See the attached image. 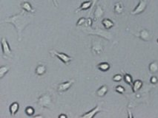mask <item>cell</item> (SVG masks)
Here are the masks:
<instances>
[{"label": "cell", "mask_w": 158, "mask_h": 118, "mask_svg": "<svg viewBox=\"0 0 158 118\" xmlns=\"http://www.w3.org/2000/svg\"><path fill=\"white\" fill-rule=\"evenodd\" d=\"M73 83H74V80H70L58 84V86H57V92L59 93H63V92H67L73 86Z\"/></svg>", "instance_id": "cell-7"}, {"label": "cell", "mask_w": 158, "mask_h": 118, "mask_svg": "<svg viewBox=\"0 0 158 118\" xmlns=\"http://www.w3.org/2000/svg\"><path fill=\"white\" fill-rule=\"evenodd\" d=\"M28 13H25L23 10V12H21L19 14L13 15L12 16L8 17L1 21L2 23H4V22L10 23L14 26V27L17 30V34H18V40L19 41H21L22 38L23 30H25V28L29 25H30L33 21V17Z\"/></svg>", "instance_id": "cell-1"}, {"label": "cell", "mask_w": 158, "mask_h": 118, "mask_svg": "<svg viewBox=\"0 0 158 118\" xmlns=\"http://www.w3.org/2000/svg\"><path fill=\"white\" fill-rule=\"evenodd\" d=\"M50 54L52 56H54V57H57V58H59L60 61L62 63H64L66 65H68L69 63L72 61V58L71 56H68L67 54L64 53H60V52H57V50L55 49H51V50L49 51Z\"/></svg>", "instance_id": "cell-4"}, {"label": "cell", "mask_w": 158, "mask_h": 118, "mask_svg": "<svg viewBox=\"0 0 158 118\" xmlns=\"http://www.w3.org/2000/svg\"><path fill=\"white\" fill-rule=\"evenodd\" d=\"M25 112L28 116L33 117V115H34V113H35V110H34V108H33V107L28 106L26 107V108H25Z\"/></svg>", "instance_id": "cell-23"}, {"label": "cell", "mask_w": 158, "mask_h": 118, "mask_svg": "<svg viewBox=\"0 0 158 118\" xmlns=\"http://www.w3.org/2000/svg\"><path fill=\"white\" fill-rule=\"evenodd\" d=\"M33 117H42V115H35V116H33Z\"/></svg>", "instance_id": "cell-29"}, {"label": "cell", "mask_w": 158, "mask_h": 118, "mask_svg": "<svg viewBox=\"0 0 158 118\" xmlns=\"http://www.w3.org/2000/svg\"><path fill=\"white\" fill-rule=\"evenodd\" d=\"M150 83L152 84H157L158 83V78L157 76H152L150 78Z\"/></svg>", "instance_id": "cell-27"}, {"label": "cell", "mask_w": 158, "mask_h": 118, "mask_svg": "<svg viewBox=\"0 0 158 118\" xmlns=\"http://www.w3.org/2000/svg\"><path fill=\"white\" fill-rule=\"evenodd\" d=\"M123 80L125 81V83L128 85L131 86H132V84H133V78H132V76L131 75H129L128 73L126 72H124V75H123Z\"/></svg>", "instance_id": "cell-22"}, {"label": "cell", "mask_w": 158, "mask_h": 118, "mask_svg": "<svg viewBox=\"0 0 158 118\" xmlns=\"http://www.w3.org/2000/svg\"><path fill=\"white\" fill-rule=\"evenodd\" d=\"M1 46H2L3 57L6 58H13V56L12 54V50L10 49L8 41V40L5 37H2L1 38Z\"/></svg>", "instance_id": "cell-3"}, {"label": "cell", "mask_w": 158, "mask_h": 118, "mask_svg": "<svg viewBox=\"0 0 158 118\" xmlns=\"http://www.w3.org/2000/svg\"><path fill=\"white\" fill-rule=\"evenodd\" d=\"M21 6V8L22 9V10H24L26 13H35V9L33 8V6L31 5V4L30 2L25 1V2H22L20 5Z\"/></svg>", "instance_id": "cell-10"}, {"label": "cell", "mask_w": 158, "mask_h": 118, "mask_svg": "<svg viewBox=\"0 0 158 118\" xmlns=\"http://www.w3.org/2000/svg\"><path fill=\"white\" fill-rule=\"evenodd\" d=\"M93 5V1L92 0H89V1H85V2H83L80 5V8H79L77 10H76V12H80L82 11V10H88L89 8H91V7Z\"/></svg>", "instance_id": "cell-13"}, {"label": "cell", "mask_w": 158, "mask_h": 118, "mask_svg": "<svg viewBox=\"0 0 158 118\" xmlns=\"http://www.w3.org/2000/svg\"><path fill=\"white\" fill-rule=\"evenodd\" d=\"M157 43H158V38H157Z\"/></svg>", "instance_id": "cell-31"}, {"label": "cell", "mask_w": 158, "mask_h": 118, "mask_svg": "<svg viewBox=\"0 0 158 118\" xmlns=\"http://www.w3.org/2000/svg\"><path fill=\"white\" fill-rule=\"evenodd\" d=\"M59 117H67V115H59Z\"/></svg>", "instance_id": "cell-28"}, {"label": "cell", "mask_w": 158, "mask_h": 118, "mask_svg": "<svg viewBox=\"0 0 158 118\" xmlns=\"http://www.w3.org/2000/svg\"><path fill=\"white\" fill-rule=\"evenodd\" d=\"M37 105L45 108H51L53 106V98L49 93L42 94L37 99Z\"/></svg>", "instance_id": "cell-2"}, {"label": "cell", "mask_w": 158, "mask_h": 118, "mask_svg": "<svg viewBox=\"0 0 158 118\" xmlns=\"http://www.w3.org/2000/svg\"><path fill=\"white\" fill-rule=\"evenodd\" d=\"M10 67L9 66H2L0 67V79L2 80L5 75L10 71Z\"/></svg>", "instance_id": "cell-21"}, {"label": "cell", "mask_w": 158, "mask_h": 118, "mask_svg": "<svg viewBox=\"0 0 158 118\" xmlns=\"http://www.w3.org/2000/svg\"><path fill=\"white\" fill-rule=\"evenodd\" d=\"M102 110V108H100V106L99 105H97L94 108H92L91 111L89 112H87L86 113L83 114V115H80V117H84V118H92L95 116V115L98 114L99 112H100V111Z\"/></svg>", "instance_id": "cell-9"}, {"label": "cell", "mask_w": 158, "mask_h": 118, "mask_svg": "<svg viewBox=\"0 0 158 118\" xmlns=\"http://www.w3.org/2000/svg\"><path fill=\"white\" fill-rule=\"evenodd\" d=\"M137 36L145 42H148L152 40V36L151 34V32L147 29H142L137 34Z\"/></svg>", "instance_id": "cell-8"}, {"label": "cell", "mask_w": 158, "mask_h": 118, "mask_svg": "<svg viewBox=\"0 0 158 118\" xmlns=\"http://www.w3.org/2000/svg\"><path fill=\"white\" fill-rule=\"evenodd\" d=\"M47 72V67L44 64H39L36 67L35 73L38 76L44 75Z\"/></svg>", "instance_id": "cell-17"}, {"label": "cell", "mask_w": 158, "mask_h": 118, "mask_svg": "<svg viewBox=\"0 0 158 118\" xmlns=\"http://www.w3.org/2000/svg\"><path fill=\"white\" fill-rule=\"evenodd\" d=\"M123 76L122 75H120V74H116V75H114L113 76L112 80H113V81H114V82H120V81L123 80Z\"/></svg>", "instance_id": "cell-26"}, {"label": "cell", "mask_w": 158, "mask_h": 118, "mask_svg": "<svg viewBox=\"0 0 158 118\" xmlns=\"http://www.w3.org/2000/svg\"><path fill=\"white\" fill-rule=\"evenodd\" d=\"M103 15H104L103 8L100 5H97V7H96V8H95L94 10V13L95 21H97V20H99L100 19H101L102 17L103 16Z\"/></svg>", "instance_id": "cell-11"}, {"label": "cell", "mask_w": 158, "mask_h": 118, "mask_svg": "<svg viewBox=\"0 0 158 118\" xmlns=\"http://www.w3.org/2000/svg\"><path fill=\"white\" fill-rule=\"evenodd\" d=\"M148 70L151 74H156L158 72V61H153L148 65Z\"/></svg>", "instance_id": "cell-19"}, {"label": "cell", "mask_w": 158, "mask_h": 118, "mask_svg": "<svg viewBox=\"0 0 158 118\" xmlns=\"http://www.w3.org/2000/svg\"><path fill=\"white\" fill-rule=\"evenodd\" d=\"M53 1H54V2H55V5H56V6H57V0H53Z\"/></svg>", "instance_id": "cell-30"}, {"label": "cell", "mask_w": 158, "mask_h": 118, "mask_svg": "<svg viewBox=\"0 0 158 118\" xmlns=\"http://www.w3.org/2000/svg\"><path fill=\"white\" fill-rule=\"evenodd\" d=\"M111 68V65L108 62H101L97 64V69L101 72H107Z\"/></svg>", "instance_id": "cell-20"}, {"label": "cell", "mask_w": 158, "mask_h": 118, "mask_svg": "<svg viewBox=\"0 0 158 118\" xmlns=\"http://www.w3.org/2000/svg\"><path fill=\"white\" fill-rule=\"evenodd\" d=\"M19 109V104L17 102H13L9 106V112L11 116H15Z\"/></svg>", "instance_id": "cell-14"}, {"label": "cell", "mask_w": 158, "mask_h": 118, "mask_svg": "<svg viewBox=\"0 0 158 118\" xmlns=\"http://www.w3.org/2000/svg\"><path fill=\"white\" fill-rule=\"evenodd\" d=\"M125 10V8H124V5L123 4V2H117L114 4V11L116 14L120 15L122 13H123Z\"/></svg>", "instance_id": "cell-12"}, {"label": "cell", "mask_w": 158, "mask_h": 118, "mask_svg": "<svg viewBox=\"0 0 158 118\" xmlns=\"http://www.w3.org/2000/svg\"><path fill=\"white\" fill-rule=\"evenodd\" d=\"M143 85V83L141 80H139L138 79V80H134V81L133 82V84H132V92H133L134 93L137 92L139 90H140V89L142 88Z\"/></svg>", "instance_id": "cell-18"}, {"label": "cell", "mask_w": 158, "mask_h": 118, "mask_svg": "<svg viewBox=\"0 0 158 118\" xmlns=\"http://www.w3.org/2000/svg\"><path fill=\"white\" fill-rule=\"evenodd\" d=\"M148 4V0H140L134 9L131 12V14L133 15V16H136V15H140L143 13L146 10Z\"/></svg>", "instance_id": "cell-5"}, {"label": "cell", "mask_w": 158, "mask_h": 118, "mask_svg": "<svg viewBox=\"0 0 158 118\" xmlns=\"http://www.w3.org/2000/svg\"><path fill=\"white\" fill-rule=\"evenodd\" d=\"M86 20L87 19L84 18V17H81L80 18V19L77 21V27H80V26H84L86 24Z\"/></svg>", "instance_id": "cell-24"}, {"label": "cell", "mask_w": 158, "mask_h": 118, "mask_svg": "<svg viewBox=\"0 0 158 118\" xmlns=\"http://www.w3.org/2000/svg\"><path fill=\"white\" fill-rule=\"evenodd\" d=\"M104 47L103 43L97 39H93L91 43V53L96 56H100L103 53Z\"/></svg>", "instance_id": "cell-6"}, {"label": "cell", "mask_w": 158, "mask_h": 118, "mask_svg": "<svg viewBox=\"0 0 158 118\" xmlns=\"http://www.w3.org/2000/svg\"><path fill=\"white\" fill-rule=\"evenodd\" d=\"M102 25L104 27L105 30H110L112 29L114 26V22L112 20H111L110 19H103L102 20Z\"/></svg>", "instance_id": "cell-16"}, {"label": "cell", "mask_w": 158, "mask_h": 118, "mask_svg": "<svg viewBox=\"0 0 158 118\" xmlns=\"http://www.w3.org/2000/svg\"><path fill=\"white\" fill-rule=\"evenodd\" d=\"M115 91H116L117 93L123 95V94L125 93V88L123 86L118 85V86H116L115 87Z\"/></svg>", "instance_id": "cell-25"}, {"label": "cell", "mask_w": 158, "mask_h": 118, "mask_svg": "<svg viewBox=\"0 0 158 118\" xmlns=\"http://www.w3.org/2000/svg\"><path fill=\"white\" fill-rule=\"evenodd\" d=\"M108 92V87L106 85H103L102 86H100L96 92V95L97 96L100 97H105V95L107 94V92Z\"/></svg>", "instance_id": "cell-15"}]
</instances>
